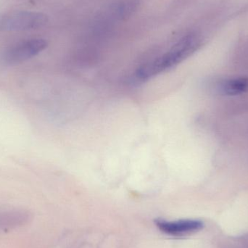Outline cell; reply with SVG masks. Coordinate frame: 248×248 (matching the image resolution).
Returning <instances> with one entry per match:
<instances>
[{
	"label": "cell",
	"mask_w": 248,
	"mask_h": 248,
	"mask_svg": "<svg viewBox=\"0 0 248 248\" xmlns=\"http://www.w3.org/2000/svg\"><path fill=\"white\" fill-rule=\"evenodd\" d=\"M201 45L196 34H189L179 40L167 52L150 61L137 70L136 77L139 81H147L177 65L194 53Z\"/></svg>",
	"instance_id": "obj_1"
},
{
	"label": "cell",
	"mask_w": 248,
	"mask_h": 248,
	"mask_svg": "<svg viewBox=\"0 0 248 248\" xmlns=\"http://www.w3.org/2000/svg\"><path fill=\"white\" fill-rule=\"evenodd\" d=\"M47 22V16L43 13L16 11L2 17L0 21V28L6 31H25L41 29Z\"/></svg>",
	"instance_id": "obj_2"
},
{
	"label": "cell",
	"mask_w": 248,
	"mask_h": 248,
	"mask_svg": "<svg viewBox=\"0 0 248 248\" xmlns=\"http://www.w3.org/2000/svg\"><path fill=\"white\" fill-rule=\"evenodd\" d=\"M47 46L45 39H32L23 41L12 46L4 54V60L7 63L17 64L36 56Z\"/></svg>",
	"instance_id": "obj_3"
},
{
	"label": "cell",
	"mask_w": 248,
	"mask_h": 248,
	"mask_svg": "<svg viewBox=\"0 0 248 248\" xmlns=\"http://www.w3.org/2000/svg\"><path fill=\"white\" fill-rule=\"evenodd\" d=\"M156 226L163 233L172 236H183L201 231L204 224L199 220L184 219L169 221L163 219L155 220Z\"/></svg>",
	"instance_id": "obj_4"
},
{
	"label": "cell",
	"mask_w": 248,
	"mask_h": 248,
	"mask_svg": "<svg viewBox=\"0 0 248 248\" xmlns=\"http://www.w3.org/2000/svg\"><path fill=\"white\" fill-rule=\"evenodd\" d=\"M218 90L227 95H237L248 91V78L237 77L220 83Z\"/></svg>",
	"instance_id": "obj_5"
}]
</instances>
